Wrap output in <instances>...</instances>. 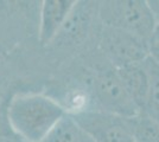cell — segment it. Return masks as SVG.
<instances>
[{
	"mask_svg": "<svg viewBox=\"0 0 159 142\" xmlns=\"http://www.w3.org/2000/svg\"><path fill=\"white\" fill-rule=\"evenodd\" d=\"M66 115L57 101L34 93L13 95L5 109L8 127L26 142H42Z\"/></svg>",
	"mask_w": 159,
	"mask_h": 142,
	"instance_id": "obj_1",
	"label": "cell"
},
{
	"mask_svg": "<svg viewBox=\"0 0 159 142\" xmlns=\"http://www.w3.org/2000/svg\"><path fill=\"white\" fill-rule=\"evenodd\" d=\"M99 15L106 27L126 31L146 41L158 23L148 1L145 0L101 1Z\"/></svg>",
	"mask_w": 159,
	"mask_h": 142,
	"instance_id": "obj_2",
	"label": "cell"
},
{
	"mask_svg": "<svg viewBox=\"0 0 159 142\" xmlns=\"http://www.w3.org/2000/svg\"><path fill=\"white\" fill-rule=\"evenodd\" d=\"M92 91L98 110L125 118H132L140 113V109L127 94L115 69L96 75Z\"/></svg>",
	"mask_w": 159,
	"mask_h": 142,
	"instance_id": "obj_3",
	"label": "cell"
},
{
	"mask_svg": "<svg viewBox=\"0 0 159 142\" xmlns=\"http://www.w3.org/2000/svg\"><path fill=\"white\" fill-rule=\"evenodd\" d=\"M71 116L94 142H134L131 118L120 117L98 109L79 110Z\"/></svg>",
	"mask_w": 159,
	"mask_h": 142,
	"instance_id": "obj_4",
	"label": "cell"
},
{
	"mask_svg": "<svg viewBox=\"0 0 159 142\" xmlns=\"http://www.w3.org/2000/svg\"><path fill=\"white\" fill-rule=\"evenodd\" d=\"M101 46L109 61L113 62L114 69L140 63L148 56L147 41L126 31L112 27L105 26Z\"/></svg>",
	"mask_w": 159,
	"mask_h": 142,
	"instance_id": "obj_5",
	"label": "cell"
},
{
	"mask_svg": "<svg viewBox=\"0 0 159 142\" xmlns=\"http://www.w3.org/2000/svg\"><path fill=\"white\" fill-rule=\"evenodd\" d=\"M75 0H44L42 2L39 20V41L47 45L58 36L74 8Z\"/></svg>",
	"mask_w": 159,
	"mask_h": 142,
	"instance_id": "obj_6",
	"label": "cell"
},
{
	"mask_svg": "<svg viewBox=\"0 0 159 142\" xmlns=\"http://www.w3.org/2000/svg\"><path fill=\"white\" fill-rule=\"evenodd\" d=\"M115 71L119 76L122 85L126 89L127 94L131 96L133 102L141 111L145 107L148 90L147 74L141 62L118 68L115 69Z\"/></svg>",
	"mask_w": 159,
	"mask_h": 142,
	"instance_id": "obj_7",
	"label": "cell"
},
{
	"mask_svg": "<svg viewBox=\"0 0 159 142\" xmlns=\"http://www.w3.org/2000/svg\"><path fill=\"white\" fill-rule=\"evenodd\" d=\"M42 142H94L93 139L87 134L80 124L75 121L71 114L66 115L61 120L49 135Z\"/></svg>",
	"mask_w": 159,
	"mask_h": 142,
	"instance_id": "obj_8",
	"label": "cell"
},
{
	"mask_svg": "<svg viewBox=\"0 0 159 142\" xmlns=\"http://www.w3.org/2000/svg\"><path fill=\"white\" fill-rule=\"evenodd\" d=\"M148 80V90L145 107L141 111L159 117V64L147 56L141 62Z\"/></svg>",
	"mask_w": 159,
	"mask_h": 142,
	"instance_id": "obj_9",
	"label": "cell"
},
{
	"mask_svg": "<svg viewBox=\"0 0 159 142\" xmlns=\"http://www.w3.org/2000/svg\"><path fill=\"white\" fill-rule=\"evenodd\" d=\"M134 142H159V117L140 111L131 118Z\"/></svg>",
	"mask_w": 159,
	"mask_h": 142,
	"instance_id": "obj_10",
	"label": "cell"
},
{
	"mask_svg": "<svg viewBox=\"0 0 159 142\" xmlns=\"http://www.w3.org/2000/svg\"><path fill=\"white\" fill-rule=\"evenodd\" d=\"M147 46H148V56L159 64V20L150 39L147 41Z\"/></svg>",
	"mask_w": 159,
	"mask_h": 142,
	"instance_id": "obj_11",
	"label": "cell"
}]
</instances>
